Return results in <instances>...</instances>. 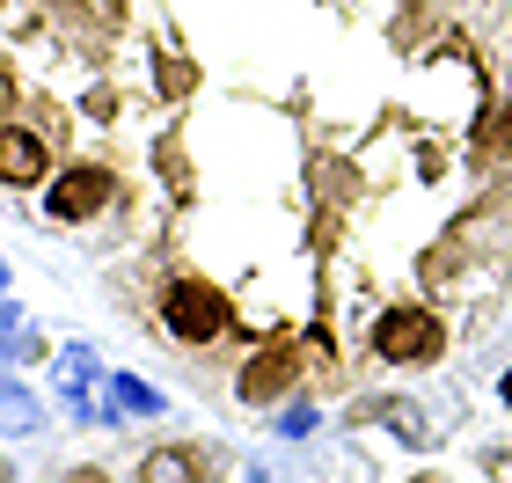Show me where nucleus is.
<instances>
[{
  "instance_id": "1",
  "label": "nucleus",
  "mask_w": 512,
  "mask_h": 483,
  "mask_svg": "<svg viewBox=\"0 0 512 483\" xmlns=\"http://www.w3.org/2000/svg\"><path fill=\"white\" fill-rule=\"evenodd\" d=\"M161 330H169L176 344H220L227 330H235V308H227V293L213 279H198V271H176L169 286H161Z\"/></svg>"
},
{
  "instance_id": "3",
  "label": "nucleus",
  "mask_w": 512,
  "mask_h": 483,
  "mask_svg": "<svg viewBox=\"0 0 512 483\" xmlns=\"http://www.w3.org/2000/svg\"><path fill=\"white\" fill-rule=\"evenodd\" d=\"M110 198H118V169H110V161H74V169L52 176L44 213H52L59 227H88L96 213H110Z\"/></svg>"
},
{
  "instance_id": "6",
  "label": "nucleus",
  "mask_w": 512,
  "mask_h": 483,
  "mask_svg": "<svg viewBox=\"0 0 512 483\" xmlns=\"http://www.w3.org/2000/svg\"><path fill=\"white\" fill-rule=\"evenodd\" d=\"M110 403H118L125 418H169V396H161L154 381H139V374H110Z\"/></svg>"
},
{
  "instance_id": "4",
  "label": "nucleus",
  "mask_w": 512,
  "mask_h": 483,
  "mask_svg": "<svg viewBox=\"0 0 512 483\" xmlns=\"http://www.w3.org/2000/svg\"><path fill=\"white\" fill-rule=\"evenodd\" d=\"M293 381H300V359L286 352V344H271V352H256L242 374H235V396L242 403H278Z\"/></svg>"
},
{
  "instance_id": "11",
  "label": "nucleus",
  "mask_w": 512,
  "mask_h": 483,
  "mask_svg": "<svg viewBox=\"0 0 512 483\" xmlns=\"http://www.w3.org/2000/svg\"><path fill=\"white\" fill-rule=\"evenodd\" d=\"M498 403L512 410V366H505V374H498Z\"/></svg>"
},
{
  "instance_id": "8",
  "label": "nucleus",
  "mask_w": 512,
  "mask_h": 483,
  "mask_svg": "<svg viewBox=\"0 0 512 483\" xmlns=\"http://www.w3.org/2000/svg\"><path fill=\"white\" fill-rule=\"evenodd\" d=\"M0 403H8V432H15V440L44 432V403H37V396H30V388H22L15 374H8V396H0Z\"/></svg>"
},
{
  "instance_id": "7",
  "label": "nucleus",
  "mask_w": 512,
  "mask_h": 483,
  "mask_svg": "<svg viewBox=\"0 0 512 483\" xmlns=\"http://www.w3.org/2000/svg\"><path fill=\"white\" fill-rule=\"evenodd\" d=\"M176 476H198V454L191 447H154L139 462V483H176Z\"/></svg>"
},
{
  "instance_id": "9",
  "label": "nucleus",
  "mask_w": 512,
  "mask_h": 483,
  "mask_svg": "<svg viewBox=\"0 0 512 483\" xmlns=\"http://www.w3.org/2000/svg\"><path fill=\"white\" fill-rule=\"evenodd\" d=\"M315 425H322L315 403H286V410H278V440H308Z\"/></svg>"
},
{
  "instance_id": "2",
  "label": "nucleus",
  "mask_w": 512,
  "mask_h": 483,
  "mask_svg": "<svg viewBox=\"0 0 512 483\" xmlns=\"http://www.w3.org/2000/svg\"><path fill=\"white\" fill-rule=\"evenodd\" d=\"M366 344H374L381 366H432L447 352V322H439V308H425V301H395V308L374 315Z\"/></svg>"
},
{
  "instance_id": "10",
  "label": "nucleus",
  "mask_w": 512,
  "mask_h": 483,
  "mask_svg": "<svg viewBox=\"0 0 512 483\" xmlns=\"http://www.w3.org/2000/svg\"><path fill=\"white\" fill-rule=\"evenodd\" d=\"M483 147H491L498 161H512V103L498 110V125H491V140H483Z\"/></svg>"
},
{
  "instance_id": "5",
  "label": "nucleus",
  "mask_w": 512,
  "mask_h": 483,
  "mask_svg": "<svg viewBox=\"0 0 512 483\" xmlns=\"http://www.w3.org/2000/svg\"><path fill=\"white\" fill-rule=\"evenodd\" d=\"M0 176H8V191L44 183V140H37L30 125H8V140H0Z\"/></svg>"
}]
</instances>
